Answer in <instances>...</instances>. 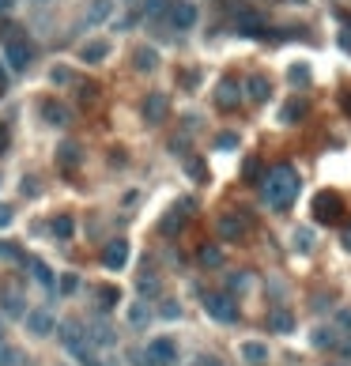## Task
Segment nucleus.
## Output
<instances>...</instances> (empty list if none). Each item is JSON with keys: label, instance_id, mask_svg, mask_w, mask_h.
I'll list each match as a JSON object with an SVG mask.
<instances>
[{"label": "nucleus", "instance_id": "nucleus-5", "mask_svg": "<svg viewBox=\"0 0 351 366\" xmlns=\"http://www.w3.org/2000/svg\"><path fill=\"white\" fill-rule=\"evenodd\" d=\"M147 362L152 366H170V362H178V344H174L170 336H159L147 344Z\"/></svg>", "mask_w": 351, "mask_h": 366}, {"label": "nucleus", "instance_id": "nucleus-9", "mask_svg": "<svg viewBox=\"0 0 351 366\" xmlns=\"http://www.w3.org/2000/svg\"><path fill=\"white\" fill-rule=\"evenodd\" d=\"M215 227H219V234H223L227 242H238L242 234H246L249 223H246L242 215H219V219H215Z\"/></svg>", "mask_w": 351, "mask_h": 366}, {"label": "nucleus", "instance_id": "nucleus-37", "mask_svg": "<svg viewBox=\"0 0 351 366\" xmlns=\"http://www.w3.org/2000/svg\"><path fill=\"white\" fill-rule=\"evenodd\" d=\"M178 313H182L178 303H167V306H163V317H178Z\"/></svg>", "mask_w": 351, "mask_h": 366}, {"label": "nucleus", "instance_id": "nucleus-19", "mask_svg": "<svg viewBox=\"0 0 351 366\" xmlns=\"http://www.w3.org/2000/svg\"><path fill=\"white\" fill-rule=\"evenodd\" d=\"M197 260H200V265H204V268H219L223 265V250H219V245H200V250H197Z\"/></svg>", "mask_w": 351, "mask_h": 366}, {"label": "nucleus", "instance_id": "nucleus-21", "mask_svg": "<svg viewBox=\"0 0 351 366\" xmlns=\"http://www.w3.org/2000/svg\"><path fill=\"white\" fill-rule=\"evenodd\" d=\"M268 329H272V332H291L295 329V317H291L287 310H272V313H268Z\"/></svg>", "mask_w": 351, "mask_h": 366}, {"label": "nucleus", "instance_id": "nucleus-8", "mask_svg": "<svg viewBox=\"0 0 351 366\" xmlns=\"http://www.w3.org/2000/svg\"><path fill=\"white\" fill-rule=\"evenodd\" d=\"M38 113H42V121H46V125H53V128L69 125V110H64L57 98H42V106H38Z\"/></svg>", "mask_w": 351, "mask_h": 366}, {"label": "nucleus", "instance_id": "nucleus-20", "mask_svg": "<svg viewBox=\"0 0 351 366\" xmlns=\"http://www.w3.org/2000/svg\"><path fill=\"white\" fill-rule=\"evenodd\" d=\"M57 159H61V170L69 174V170L79 166V148H76V143H61V148H57Z\"/></svg>", "mask_w": 351, "mask_h": 366}, {"label": "nucleus", "instance_id": "nucleus-15", "mask_svg": "<svg viewBox=\"0 0 351 366\" xmlns=\"http://www.w3.org/2000/svg\"><path fill=\"white\" fill-rule=\"evenodd\" d=\"M0 306H4V313H11V317H19V313H26L23 306V295L11 291V287H0Z\"/></svg>", "mask_w": 351, "mask_h": 366}, {"label": "nucleus", "instance_id": "nucleus-13", "mask_svg": "<svg viewBox=\"0 0 351 366\" xmlns=\"http://www.w3.org/2000/svg\"><path fill=\"white\" fill-rule=\"evenodd\" d=\"M132 68H140V72H155V68H159V54H155V49H147V46L132 49Z\"/></svg>", "mask_w": 351, "mask_h": 366}, {"label": "nucleus", "instance_id": "nucleus-33", "mask_svg": "<svg viewBox=\"0 0 351 366\" xmlns=\"http://www.w3.org/2000/svg\"><path fill=\"white\" fill-rule=\"evenodd\" d=\"M23 197H38V178L34 174L23 178Z\"/></svg>", "mask_w": 351, "mask_h": 366}, {"label": "nucleus", "instance_id": "nucleus-42", "mask_svg": "<svg viewBox=\"0 0 351 366\" xmlns=\"http://www.w3.org/2000/svg\"><path fill=\"white\" fill-rule=\"evenodd\" d=\"M0 91H4V87H0Z\"/></svg>", "mask_w": 351, "mask_h": 366}, {"label": "nucleus", "instance_id": "nucleus-4", "mask_svg": "<svg viewBox=\"0 0 351 366\" xmlns=\"http://www.w3.org/2000/svg\"><path fill=\"white\" fill-rule=\"evenodd\" d=\"M31 61H34V49L26 38H8L4 42V64L11 72H23V68H31Z\"/></svg>", "mask_w": 351, "mask_h": 366}, {"label": "nucleus", "instance_id": "nucleus-29", "mask_svg": "<svg viewBox=\"0 0 351 366\" xmlns=\"http://www.w3.org/2000/svg\"><path fill=\"white\" fill-rule=\"evenodd\" d=\"M295 245H299V253H310V250H314V234H310V230H295Z\"/></svg>", "mask_w": 351, "mask_h": 366}, {"label": "nucleus", "instance_id": "nucleus-38", "mask_svg": "<svg viewBox=\"0 0 351 366\" xmlns=\"http://www.w3.org/2000/svg\"><path fill=\"white\" fill-rule=\"evenodd\" d=\"M8 151V125H0V155Z\"/></svg>", "mask_w": 351, "mask_h": 366}, {"label": "nucleus", "instance_id": "nucleus-28", "mask_svg": "<svg viewBox=\"0 0 351 366\" xmlns=\"http://www.w3.org/2000/svg\"><path fill=\"white\" fill-rule=\"evenodd\" d=\"M57 291H61V295H72V291H79V276H76V272H69V276H61Z\"/></svg>", "mask_w": 351, "mask_h": 366}, {"label": "nucleus", "instance_id": "nucleus-11", "mask_svg": "<svg viewBox=\"0 0 351 366\" xmlns=\"http://www.w3.org/2000/svg\"><path fill=\"white\" fill-rule=\"evenodd\" d=\"M185 212H193V200H182L178 208H174V212H167V219H163V234H178L182 230V223H185Z\"/></svg>", "mask_w": 351, "mask_h": 366}, {"label": "nucleus", "instance_id": "nucleus-30", "mask_svg": "<svg viewBox=\"0 0 351 366\" xmlns=\"http://www.w3.org/2000/svg\"><path fill=\"white\" fill-rule=\"evenodd\" d=\"M314 344H317V347H332V344H336V332H332V329H317V332H314Z\"/></svg>", "mask_w": 351, "mask_h": 366}, {"label": "nucleus", "instance_id": "nucleus-27", "mask_svg": "<svg viewBox=\"0 0 351 366\" xmlns=\"http://www.w3.org/2000/svg\"><path fill=\"white\" fill-rule=\"evenodd\" d=\"M287 76H291V83H295V87H306V83H310V68H306V64H295Z\"/></svg>", "mask_w": 351, "mask_h": 366}, {"label": "nucleus", "instance_id": "nucleus-10", "mask_svg": "<svg viewBox=\"0 0 351 366\" xmlns=\"http://www.w3.org/2000/svg\"><path fill=\"white\" fill-rule=\"evenodd\" d=\"M238 95H242L238 80H223L219 87H215V106H219V110H234L238 106Z\"/></svg>", "mask_w": 351, "mask_h": 366}, {"label": "nucleus", "instance_id": "nucleus-17", "mask_svg": "<svg viewBox=\"0 0 351 366\" xmlns=\"http://www.w3.org/2000/svg\"><path fill=\"white\" fill-rule=\"evenodd\" d=\"M49 230H53V238H61V242H69L72 234H76V219L72 215H53V223H49Z\"/></svg>", "mask_w": 351, "mask_h": 366}, {"label": "nucleus", "instance_id": "nucleus-24", "mask_svg": "<svg viewBox=\"0 0 351 366\" xmlns=\"http://www.w3.org/2000/svg\"><path fill=\"white\" fill-rule=\"evenodd\" d=\"M110 0H94V4H91V11H87V23H102L106 16H110Z\"/></svg>", "mask_w": 351, "mask_h": 366}, {"label": "nucleus", "instance_id": "nucleus-18", "mask_svg": "<svg viewBox=\"0 0 351 366\" xmlns=\"http://www.w3.org/2000/svg\"><path fill=\"white\" fill-rule=\"evenodd\" d=\"M246 91H249V98H253V102H268V98H272V83H268L265 76H249Z\"/></svg>", "mask_w": 351, "mask_h": 366}, {"label": "nucleus", "instance_id": "nucleus-31", "mask_svg": "<svg viewBox=\"0 0 351 366\" xmlns=\"http://www.w3.org/2000/svg\"><path fill=\"white\" fill-rule=\"evenodd\" d=\"M0 257H11V260H19V265H26V257L19 253V245H8V242H0Z\"/></svg>", "mask_w": 351, "mask_h": 366}, {"label": "nucleus", "instance_id": "nucleus-36", "mask_svg": "<svg viewBox=\"0 0 351 366\" xmlns=\"http://www.w3.org/2000/svg\"><path fill=\"white\" fill-rule=\"evenodd\" d=\"M215 143H219V148H234V143H238V136H231V133H227V136H219Z\"/></svg>", "mask_w": 351, "mask_h": 366}, {"label": "nucleus", "instance_id": "nucleus-7", "mask_svg": "<svg viewBox=\"0 0 351 366\" xmlns=\"http://www.w3.org/2000/svg\"><path fill=\"white\" fill-rule=\"evenodd\" d=\"M167 110H170V102H167V95H159V91L144 98V121L147 125H159L167 117Z\"/></svg>", "mask_w": 351, "mask_h": 366}, {"label": "nucleus", "instance_id": "nucleus-1", "mask_svg": "<svg viewBox=\"0 0 351 366\" xmlns=\"http://www.w3.org/2000/svg\"><path fill=\"white\" fill-rule=\"evenodd\" d=\"M265 200L268 208H276V212H287V208L295 204V197H299V174H295L291 166H272L265 174Z\"/></svg>", "mask_w": 351, "mask_h": 366}, {"label": "nucleus", "instance_id": "nucleus-34", "mask_svg": "<svg viewBox=\"0 0 351 366\" xmlns=\"http://www.w3.org/2000/svg\"><path fill=\"white\" fill-rule=\"evenodd\" d=\"M129 321H132V325H144V321H147V313H144V306H132V313H129Z\"/></svg>", "mask_w": 351, "mask_h": 366}, {"label": "nucleus", "instance_id": "nucleus-23", "mask_svg": "<svg viewBox=\"0 0 351 366\" xmlns=\"http://www.w3.org/2000/svg\"><path fill=\"white\" fill-rule=\"evenodd\" d=\"M306 110H310V106H306V98H295V102H287V106H283L280 121H287V125H291V121H299V117H306Z\"/></svg>", "mask_w": 351, "mask_h": 366}, {"label": "nucleus", "instance_id": "nucleus-39", "mask_svg": "<svg viewBox=\"0 0 351 366\" xmlns=\"http://www.w3.org/2000/svg\"><path fill=\"white\" fill-rule=\"evenodd\" d=\"M11 8V0H0V16H4V11Z\"/></svg>", "mask_w": 351, "mask_h": 366}, {"label": "nucleus", "instance_id": "nucleus-14", "mask_svg": "<svg viewBox=\"0 0 351 366\" xmlns=\"http://www.w3.org/2000/svg\"><path fill=\"white\" fill-rule=\"evenodd\" d=\"M26 329H31L34 336H46L53 329V317H49V310H31L26 313Z\"/></svg>", "mask_w": 351, "mask_h": 366}, {"label": "nucleus", "instance_id": "nucleus-6", "mask_svg": "<svg viewBox=\"0 0 351 366\" xmlns=\"http://www.w3.org/2000/svg\"><path fill=\"white\" fill-rule=\"evenodd\" d=\"M125 260H129V242H125V238L106 242V250H102V265H106V268L121 272V268H125Z\"/></svg>", "mask_w": 351, "mask_h": 366}, {"label": "nucleus", "instance_id": "nucleus-32", "mask_svg": "<svg viewBox=\"0 0 351 366\" xmlns=\"http://www.w3.org/2000/svg\"><path fill=\"white\" fill-rule=\"evenodd\" d=\"M11 219H16V212H11V204L0 200V230H8V227H11Z\"/></svg>", "mask_w": 351, "mask_h": 366}, {"label": "nucleus", "instance_id": "nucleus-16", "mask_svg": "<svg viewBox=\"0 0 351 366\" xmlns=\"http://www.w3.org/2000/svg\"><path fill=\"white\" fill-rule=\"evenodd\" d=\"M106 57H110V42H102V38L99 42H87L84 49H79V61H87V64H99Z\"/></svg>", "mask_w": 351, "mask_h": 366}, {"label": "nucleus", "instance_id": "nucleus-41", "mask_svg": "<svg viewBox=\"0 0 351 366\" xmlns=\"http://www.w3.org/2000/svg\"><path fill=\"white\" fill-rule=\"evenodd\" d=\"M0 87H4V64H0Z\"/></svg>", "mask_w": 351, "mask_h": 366}, {"label": "nucleus", "instance_id": "nucleus-40", "mask_svg": "<svg viewBox=\"0 0 351 366\" xmlns=\"http://www.w3.org/2000/svg\"><path fill=\"white\" fill-rule=\"evenodd\" d=\"M344 245H347V250H351V227L344 230Z\"/></svg>", "mask_w": 351, "mask_h": 366}, {"label": "nucleus", "instance_id": "nucleus-26", "mask_svg": "<svg viewBox=\"0 0 351 366\" xmlns=\"http://www.w3.org/2000/svg\"><path fill=\"white\" fill-rule=\"evenodd\" d=\"M99 303H102L106 310H114V306L121 303V291H117V287H102V291H99Z\"/></svg>", "mask_w": 351, "mask_h": 366}, {"label": "nucleus", "instance_id": "nucleus-12", "mask_svg": "<svg viewBox=\"0 0 351 366\" xmlns=\"http://www.w3.org/2000/svg\"><path fill=\"white\" fill-rule=\"evenodd\" d=\"M170 19H174V27H178V31H189V27L197 23V8H193V4H185V0H182V4H174Z\"/></svg>", "mask_w": 351, "mask_h": 366}, {"label": "nucleus", "instance_id": "nucleus-35", "mask_svg": "<svg viewBox=\"0 0 351 366\" xmlns=\"http://www.w3.org/2000/svg\"><path fill=\"white\" fill-rule=\"evenodd\" d=\"M246 280H249V276L242 272V276H231V283H227V287H231V291H242V287H246Z\"/></svg>", "mask_w": 351, "mask_h": 366}, {"label": "nucleus", "instance_id": "nucleus-2", "mask_svg": "<svg viewBox=\"0 0 351 366\" xmlns=\"http://www.w3.org/2000/svg\"><path fill=\"white\" fill-rule=\"evenodd\" d=\"M314 219H317V223H340V219H344L340 193H317V197H314Z\"/></svg>", "mask_w": 351, "mask_h": 366}, {"label": "nucleus", "instance_id": "nucleus-25", "mask_svg": "<svg viewBox=\"0 0 351 366\" xmlns=\"http://www.w3.org/2000/svg\"><path fill=\"white\" fill-rule=\"evenodd\" d=\"M242 355H246L249 362H265L268 359V347L265 344H246V347H242Z\"/></svg>", "mask_w": 351, "mask_h": 366}, {"label": "nucleus", "instance_id": "nucleus-3", "mask_svg": "<svg viewBox=\"0 0 351 366\" xmlns=\"http://www.w3.org/2000/svg\"><path fill=\"white\" fill-rule=\"evenodd\" d=\"M204 310L212 313L215 321H223V325H234V321H238V306H234V298H231V295L204 291Z\"/></svg>", "mask_w": 351, "mask_h": 366}, {"label": "nucleus", "instance_id": "nucleus-22", "mask_svg": "<svg viewBox=\"0 0 351 366\" xmlns=\"http://www.w3.org/2000/svg\"><path fill=\"white\" fill-rule=\"evenodd\" d=\"M26 265H31V272H34V280L42 283L46 291H53V287H57V283H53V268L46 265V260H26Z\"/></svg>", "mask_w": 351, "mask_h": 366}]
</instances>
